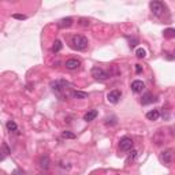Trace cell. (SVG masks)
Wrapping results in <instances>:
<instances>
[{
	"instance_id": "4fadbf2b",
	"label": "cell",
	"mask_w": 175,
	"mask_h": 175,
	"mask_svg": "<svg viewBox=\"0 0 175 175\" xmlns=\"http://www.w3.org/2000/svg\"><path fill=\"white\" fill-rule=\"evenodd\" d=\"M97 116V111L96 110H92V111H88L85 114V116H84V121L85 122H92L93 119H96Z\"/></svg>"
},
{
	"instance_id": "ac0fdd59",
	"label": "cell",
	"mask_w": 175,
	"mask_h": 175,
	"mask_svg": "<svg viewBox=\"0 0 175 175\" xmlns=\"http://www.w3.org/2000/svg\"><path fill=\"white\" fill-rule=\"evenodd\" d=\"M137 156H138V152L137 150H131V153L127 156V159H126V164H129L130 161H134L137 159Z\"/></svg>"
},
{
	"instance_id": "d6986e66",
	"label": "cell",
	"mask_w": 175,
	"mask_h": 175,
	"mask_svg": "<svg viewBox=\"0 0 175 175\" xmlns=\"http://www.w3.org/2000/svg\"><path fill=\"white\" fill-rule=\"evenodd\" d=\"M1 148H3V156H1V160H3V159H4L6 156H7V155H10V153H11V149L7 147V144H6V142L1 144Z\"/></svg>"
},
{
	"instance_id": "52a82bcc",
	"label": "cell",
	"mask_w": 175,
	"mask_h": 175,
	"mask_svg": "<svg viewBox=\"0 0 175 175\" xmlns=\"http://www.w3.org/2000/svg\"><path fill=\"white\" fill-rule=\"evenodd\" d=\"M65 66L67 70H77V68L81 66V62H79L78 59H67Z\"/></svg>"
},
{
	"instance_id": "5b68a950",
	"label": "cell",
	"mask_w": 175,
	"mask_h": 175,
	"mask_svg": "<svg viewBox=\"0 0 175 175\" xmlns=\"http://www.w3.org/2000/svg\"><path fill=\"white\" fill-rule=\"evenodd\" d=\"M133 147H134V142H133V139L130 138V137H123V138H121V141H119V148H121V150H123V152L133 150Z\"/></svg>"
},
{
	"instance_id": "7a4b0ae2",
	"label": "cell",
	"mask_w": 175,
	"mask_h": 175,
	"mask_svg": "<svg viewBox=\"0 0 175 175\" xmlns=\"http://www.w3.org/2000/svg\"><path fill=\"white\" fill-rule=\"evenodd\" d=\"M149 8L156 17H161L166 12V4L163 1H150Z\"/></svg>"
},
{
	"instance_id": "484cf974",
	"label": "cell",
	"mask_w": 175,
	"mask_h": 175,
	"mask_svg": "<svg viewBox=\"0 0 175 175\" xmlns=\"http://www.w3.org/2000/svg\"><path fill=\"white\" fill-rule=\"evenodd\" d=\"M141 71H142V67H141V65H136V73H137V74H139Z\"/></svg>"
},
{
	"instance_id": "8992f818",
	"label": "cell",
	"mask_w": 175,
	"mask_h": 175,
	"mask_svg": "<svg viewBox=\"0 0 175 175\" xmlns=\"http://www.w3.org/2000/svg\"><path fill=\"white\" fill-rule=\"evenodd\" d=\"M121 97H122L121 90L115 89V90H111V92L107 94V100H108V103H111V104H116L119 100H121Z\"/></svg>"
},
{
	"instance_id": "6da1fadb",
	"label": "cell",
	"mask_w": 175,
	"mask_h": 175,
	"mask_svg": "<svg viewBox=\"0 0 175 175\" xmlns=\"http://www.w3.org/2000/svg\"><path fill=\"white\" fill-rule=\"evenodd\" d=\"M88 38L85 36H81V34H74V36L70 38V46L75 51H85L88 48Z\"/></svg>"
},
{
	"instance_id": "ba28073f",
	"label": "cell",
	"mask_w": 175,
	"mask_h": 175,
	"mask_svg": "<svg viewBox=\"0 0 175 175\" xmlns=\"http://www.w3.org/2000/svg\"><path fill=\"white\" fill-rule=\"evenodd\" d=\"M144 88H145V84H144L142 81H139V79H136V81H133L131 82V90L134 93L142 92Z\"/></svg>"
},
{
	"instance_id": "cb8c5ba5",
	"label": "cell",
	"mask_w": 175,
	"mask_h": 175,
	"mask_svg": "<svg viewBox=\"0 0 175 175\" xmlns=\"http://www.w3.org/2000/svg\"><path fill=\"white\" fill-rule=\"evenodd\" d=\"M79 25L81 26H89V21L86 18H79Z\"/></svg>"
},
{
	"instance_id": "7402d4cb",
	"label": "cell",
	"mask_w": 175,
	"mask_h": 175,
	"mask_svg": "<svg viewBox=\"0 0 175 175\" xmlns=\"http://www.w3.org/2000/svg\"><path fill=\"white\" fill-rule=\"evenodd\" d=\"M62 137L63 138H75V134L71 131H63L62 133Z\"/></svg>"
},
{
	"instance_id": "277c9868",
	"label": "cell",
	"mask_w": 175,
	"mask_h": 175,
	"mask_svg": "<svg viewBox=\"0 0 175 175\" xmlns=\"http://www.w3.org/2000/svg\"><path fill=\"white\" fill-rule=\"evenodd\" d=\"M66 86H68V82L63 81V79H60V81H54V82H51V88H52V90L56 93L57 96H60V93L66 89Z\"/></svg>"
},
{
	"instance_id": "e0dca14e",
	"label": "cell",
	"mask_w": 175,
	"mask_h": 175,
	"mask_svg": "<svg viewBox=\"0 0 175 175\" xmlns=\"http://www.w3.org/2000/svg\"><path fill=\"white\" fill-rule=\"evenodd\" d=\"M6 126H7V130H8V131H12V133L18 131V126H17V123H15L14 121H8Z\"/></svg>"
},
{
	"instance_id": "3957f363",
	"label": "cell",
	"mask_w": 175,
	"mask_h": 175,
	"mask_svg": "<svg viewBox=\"0 0 175 175\" xmlns=\"http://www.w3.org/2000/svg\"><path fill=\"white\" fill-rule=\"evenodd\" d=\"M92 77L97 81H105V79L110 78V74H108L105 70H103L101 67H93L92 68Z\"/></svg>"
},
{
	"instance_id": "2e32d148",
	"label": "cell",
	"mask_w": 175,
	"mask_h": 175,
	"mask_svg": "<svg viewBox=\"0 0 175 175\" xmlns=\"http://www.w3.org/2000/svg\"><path fill=\"white\" fill-rule=\"evenodd\" d=\"M163 36H164L166 38H174L175 37V29H172V28L166 29L164 32H163Z\"/></svg>"
},
{
	"instance_id": "603a6c76",
	"label": "cell",
	"mask_w": 175,
	"mask_h": 175,
	"mask_svg": "<svg viewBox=\"0 0 175 175\" xmlns=\"http://www.w3.org/2000/svg\"><path fill=\"white\" fill-rule=\"evenodd\" d=\"M105 125H116V118H115V116H111V121L107 118V121H105Z\"/></svg>"
},
{
	"instance_id": "5bb4252c",
	"label": "cell",
	"mask_w": 175,
	"mask_h": 175,
	"mask_svg": "<svg viewBox=\"0 0 175 175\" xmlns=\"http://www.w3.org/2000/svg\"><path fill=\"white\" fill-rule=\"evenodd\" d=\"M73 96H74L75 99H78V100H85V99H88V93L81 92V90H75V92L73 93Z\"/></svg>"
},
{
	"instance_id": "4316f807",
	"label": "cell",
	"mask_w": 175,
	"mask_h": 175,
	"mask_svg": "<svg viewBox=\"0 0 175 175\" xmlns=\"http://www.w3.org/2000/svg\"><path fill=\"white\" fill-rule=\"evenodd\" d=\"M137 43H138L137 40H133V41H130V46H131V48H133V46H136Z\"/></svg>"
},
{
	"instance_id": "8fae6325",
	"label": "cell",
	"mask_w": 175,
	"mask_h": 175,
	"mask_svg": "<svg viewBox=\"0 0 175 175\" xmlns=\"http://www.w3.org/2000/svg\"><path fill=\"white\" fill-rule=\"evenodd\" d=\"M160 159H161V161H163L164 164H170V163H171V159H172L171 150H164V152H161Z\"/></svg>"
},
{
	"instance_id": "30bf717a",
	"label": "cell",
	"mask_w": 175,
	"mask_h": 175,
	"mask_svg": "<svg viewBox=\"0 0 175 175\" xmlns=\"http://www.w3.org/2000/svg\"><path fill=\"white\" fill-rule=\"evenodd\" d=\"M73 25V18L71 17H67V18H63L57 22V26L60 29H66V28H70Z\"/></svg>"
},
{
	"instance_id": "ffe728a7",
	"label": "cell",
	"mask_w": 175,
	"mask_h": 175,
	"mask_svg": "<svg viewBox=\"0 0 175 175\" xmlns=\"http://www.w3.org/2000/svg\"><path fill=\"white\" fill-rule=\"evenodd\" d=\"M62 41L60 40H56V41H55V44H54V46H52V51H54L55 54H56V52H59V51L62 49Z\"/></svg>"
},
{
	"instance_id": "9a60e30c",
	"label": "cell",
	"mask_w": 175,
	"mask_h": 175,
	"mask_svg": "<svg viewBox=\"0 0 175 175\" xmlns=\"http://www.w3.org/2000/svg\"><path fill=\"white\" fill-rule=\"evenodd\" d=\"M153 101H155L153 96H152L150 93H147V94H145V96L142 97L141 103H142V105H147V104H149V103H153Z\"/></svg>"
},
{
	"instance_id": "83f0119b",
	"label": "cell",
	"mask_w": 175,
	"mask_h": 175,
	"mask_svg": "<svg viewBox=\"0 0 175 175\" xmlns=\"http://www.w3.org/2000/svg\"><path fill=\"white\" fill-rule=\"evenodd\" d=\"M1 175H4V174H1Z\"/></svg>"
},
{
	"instance_id": "44dd1931",
	"label": "cell",
	"mask_w": 175,
	"mask_h": 175,
	"mask_svg": "<svg viewBox=\"0 0 175 175\" xmlns=\"http://www.w3.org/2000/svg\"><path fill=\"white\" fill-rule=\"evenodd\" d=\"M136 55H137V57H145V55H147V52H145V49L144 48H138V49L136 51Z\"/></svg>"
},
{
	"instance_id": "7c38bea8",
	"label": "cell",
	"mask_w": 175,
	"mask_h": 175,
	"mask_svg": "<svg viewBox=\"0 0 175 175\" xmlns=\"http://www.w3.org/2000/svg\"><path fill=\"white\" fill-rule=\"evenodd\" d=\"M147 118L149 121H157L160 118V111L159 110H150L149 112H147Z\"/></svg>"
},
{
	"instance_id": "d4e9b609",
	"label": "cell",
	"mask_w": 175,
	"mask_h": 175,
	"mask_svg": "<svg viewBox=\"0 0 175 175\" xmlns=\"http://www.w3.org/2000/svg\"><path fill=\"white\" fill-rule=\"evenodd\" d=\"M12 18H15V19H26V15H23V14H14L12 15Z\"/></svg>"
},
{
	"instance_id": "9c48e42d",
	"label": "cell",
	"mask_w": 175,
	"mask_h": 175,
	"mask_svg": "<svg viewBox=\"0 0 175 175\" xmlns=\"http://www.w3.org/2000/svg\"><path fill=\"white\" fill-rule=\"evenodd\" d=\"M38 164H40V168H41V170H48V168H49V164H51L49 156H48V155H43V156L40 157Z\"/></svg>"
}]
</instances>
